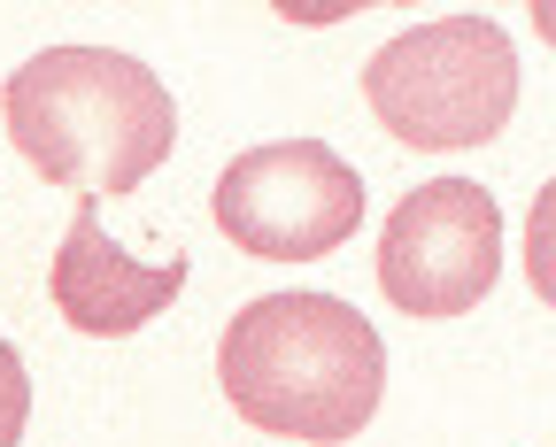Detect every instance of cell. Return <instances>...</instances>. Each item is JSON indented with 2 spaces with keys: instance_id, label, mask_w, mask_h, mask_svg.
<instances>
[{
  "instance_id": "1",
  "label": "cell",
  "mask_w": 556,
  "mask_h": 447,
  "mask_svg": "<svg viewBox=\"0 0 556 447\" xmlns=\"http://www.w3.org/2000/svg\"><path fill=\"white\" fill-rule=\"evenodd\" d=\"M9 139L16 155L70 193H131L163 170V155L178 146V101L163 93V78L139 54L116 47H47L31 54L9 93Z\"/></svg>"
},
{
  "instance_id": "2",
  "label": "cell",
  "mask_w": 556,
  "mask_h": 447,
  "mask_svg": "<svg viewBox=\"0 0 556 447\" xmlns=\"http://www.w3.org/2000/svg\"><path fill=\"white\" fill-rule=\"evenodd\" d=\"M217 379L255 432L340 447L371 424L387 394V347L332 293H263L225 324Z\"/></svg>"
},
{
  "instance_id": "3",
  "label": "cell",
  "mask_w": 556,
  "mask_h": 447,
  "mask_svg": "<svg viewBox=\"0 0 556 447\" xmlns=\"http://www.w3.org/2000/svg\"><path fill=\"white\" fill-rule=\"evenodd\" d=\"M371 116L417 155H464L486 146L518 108V47L495 16H441L394 31L364 62Z\"/></svg>"
},
{
  "instance_id": "4",
  "label": "cell",
  "mask_w": 556,
  "mask_h": 447,
  "mask_svg": "<svg viewBox=\"0 0 556 447\" xmlns=\"http://www.w3.org/2000/svg\"><path fill=\"white\" fill-rule=\"evenodd\" d=\"M364 178L325 139H278L248 146L217 178V232L263 263H317L356 240Z\"/></svg>"
},
{
  "instance_id": "5",
  "label": "cell",
  "mask_w": 556,
  "mask_h": 447,
  "mask_svg": "<svg viewBox=\"0 0 556 447\" xmlns=\"http://www.w3.org/2000/svg\"><path fill=\"white\" fill-rule=\"evenodd\" d=\"M503 278V208L471 178H433L394 201L379 232V293L402 317H464Z\"/></svg>"
},
{
  "instance_id": "6",
  "label": "cell",
  "mask_w": 556,
  "mask_h": 447,
  "mask_svg": "<svg viewBox=\"0 0 556 447\" xmlns=\"http://www.w3.org/2000/svg\"><path fill=\"white\" fill-rule=\"evenodd\" d=\"M186 270H193L186 255H170V263H131V255L101 232V201H86L78 216H70L62 247H54L47 293H54L62 324H78V332H93V340H124V332L155 324V317L178 302Z\"/></svg>"
},
{
  "instance_id": "7",
  "label": "cell",
  "mask_w": 556,
  "mask_h": 447,
  "mask_svg": "<svg viewBox=\"0 0 556 447\" xmlns=\"http://www.w3.org/2000/svg\"><path fill=\"white\" fill-rule=\"evenodd\" d=\"M526 285L556 309V178L533 193V216H526Z\"/></svg>"
},
{
  "instance_id": "8",
  "label": "cell",
  "mask_w": 556,
  "mask_h": 447,
  "mask_svg": "<svg viewBox=\"0 0 556 447\" xmlns=\"http://www.w3.org/2000/svg\"><path fill=\"white\" fill-rule=\"evenodd\" d=\"M31 424V379H24V355L0 340V447H16Z\"/></svg>"
},
{
  "instance_id": "9",
  "label": "cell",
  "mask_w": 556,
  "mask_h": 447,
  "mask_svg": "<svg viewBox=\"0 0 556 447\" xmlns=\"http://www.w3.org/2000/svg\"><path fill=\"white\" fill-rule=\"evenodd\" d=\"M533 31H541V39L556 47V0H533Z\"/></svg>"
}]
</instances>
